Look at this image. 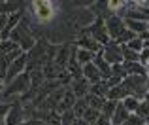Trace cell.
Here are the masks:
<instances>
[{"instance_id": "6da1fadb", "label": "cell", "mask_w": 149, "mask_h": 125, "mask_svg": "<svg viewBox=\"0 0 149 125\" xmlns=\"http://www.w3.org/2000/svg\"><path fill=\"white\" fill-rule=\"evenodd\" d=\"M100 55L104 57V61L108 62V65H123L125 59H123V46L117 44V42H109L108 46H104L100 51Z\"/></svg>"}, {"instance_id": "4fadbf2b", "label": "cell", "mask_w": 149, "mask_h": 125, "mask_svg": "<svg viewBox=\"0 0 149 125\" xmlns=\"http://www.w3.org/2000/svg\"><path fill=\"white\" fill-rule=\"evenodd\" d=\"M89 108V103H87V99H77L76 100V104H74V108H72V112L76 114V118H83V114H85V110Z\"/></svg>"}, {"instance_id": "5b68a950", "label": "cell", "mask_w": 149, "mask_h": 125, "mask_svg": "<svg viewBox=\"0 0 149 125\" xmlns=\"http://www.w3.org/2000/svg\"><path fill=\"white\" fill-rule=\"evenodd\" d=\"M76 42H77V48H81V49H87V51L95 53V55L102 51V46H100L98 42L95 40V38H91V36H79Z\"/></svg>"}, {"instance_id": "9a60e30c", "label": "cell", "mask_w": 149, "mask_h": 125, "mask_svg": "<svg viewBox=\"0 0 149 125\" xmlns=\"http://www.w3.org/2000/svg\"><path fill=\"white\" fill-rule=\"evenodd\" d=\"M100 116H102V114H100L98 110H93V108H87L81 119H85V121H87L89 125H96V123H98V119H100Z\"/></svg>"}, {"instance_id": "603a6c76", "label": "cell", "mask_w": 149, "mask_h": 125, "mask_svg": "<svg viewBox=\"0 0 149 125\" xmlns=\"http://www.w3.org/2000/svg\"><path fill=\"white\" fill-rule=\"evenodd\" d=\"M143 66H146V72H147V76H149V61H147V62H146Z\"/></svg>"}, {"instance_id": "7402d4cb", "label": "cell", "mask_w": 149, "mask_h": 125, "mask_svg": "<svg viewBox=\"0 0 149 125\" xmlns=\"http://www.w3.org/2000/svg\"><path fill=\"white\" fill-rule=\"evenodd\" d=\"M4 87H6V84H4V80H0V95H2V91H4Z\"/></svg>"}, {"instance_id": "4316f807", "label": "cell", "mask_w": 149, "mask_h": 125, "mask_svg": "<svg viewBox=\"0 0 149 125\" xmlns=\"http://www.w3.org/2000/svg\"><path fill=\"white\" fill-rule=\"evenodd\" d=\"M0 44H2V34H0Z\"/></svg>"}, {"instance_id": "44dd1931", "label": "cell", "mask_w": 149, "mask_h": 125, "mask_svg": "<svg viewBox=\"0 0 149 125\" xmlns=\"http://www.w3.org/2000/svg\"><path fill=\"white\" fill-rule=\"evenodd\" d=\"M25 125H47V121H44V119H26Z\"/></svg>"}, {"instance_id": "5bb4252c", "label": "cell", "mask_w": 149, "mask_h": 125, "mask_svg": "<svg viewBox=\"0 0 149 125\" xmlns=\"http://www.w3.org/2000/svg\"><path fill=\"white\" fill-rule=\"evenodd\" d=\"M140 103H142V100H138V99H134V97L128 95V97H127V99H125L121 104H123V106L127 108V110L130 112V114H136V112H138V108H140Z\"/></svg>"}, {"instance_id": "30bf717a", "label": "cell", "mask_w": 149, "mask_h": 125, "mask_svg": "<svg viewBox=\"0 0 149 125\" xmlns=\"http://www.w3.org/2000/svg\"><path fill=\"white\" fill-rule=\"evenodd\" d=\"M95 53H91V51H87V49H81V48H77V51H76V61L79 62L81 66H85V65H89V62H93L95 61Z\"/></svg>"}, {"instance_id": "484cf974", "label": "cell", "mask_w": 149, "mask_h": 125, "mask_svg": "<svg viewBox=\"0 0 149 125\" xmlns=\"http://www.w3.org/2000/svg\"><path fill=\"white\" fill-rule=\"evenodd\" d=\"M146 123H147V125H149V116H147V118H146Z\"/></svg>"}, {"instance_id": "d6986e66", "label": "cell", "mask_w": 149, "mask_h": 125, "mask_svg": "<svg viewBox=\"0 0 149 125\" xmlns=\"http://www.w3.org/2000/svg\"><path fill=\"white\" fill-rule=\"evenodd\" d=\"M136 114H138L140 118H143V119L149 116V104L146 103V100H142V103H140V108H138V112H136Z\"/></svg>"}, {"instance_id": "7c38bea8", "label": "cell", "mask_w": 149, "mask_h": 125, "mask_svg": "<svg viewBox=\"0 0 149 125\" xmlns=\"http://www.w3.org/2000/svg\"><path fill=\"white\" fill-rule=\"evenodd\" d=\"M87 103H89V108H93V110H102V106H104V103H106V99H102V97H96V95H93V93H89L87 97Z\"/></svg>"}, {"instance_id": "f546056e", "label": "cell", "mask_w": 149, "mask_h": 125, "mask_svg": "<svg viewBox=\"0 0 149 125\" xmlns=\"http://www.w3.org/2000/svg\"><path fill=\"white\" fill-rule=\"evenodd\" d=\"M23 125H25V123H23Z\"/></svg>"}, {"instance_id": "cb8c5ba5", "label": "cell", "mask_w": 149, "mask_h": 125, "mask_svg": "<svg viewBox=\"0 0 149 125\" xmlns=\"http://www.w3.org/2000/svg\"><path fill=\"white\" fill-rule=\"evenodd\" d=\"M143 100H146V103L149 104V91H147V95H146V99H143Z\"/></svg>"}, {"instance_id": "9c48e42d", "label": "cell", "mask_w": 149, "mask_h": 125, "mask_svg": "<svg viewBox=\"0 0 149 125\" xmlns=\"http://www.w3.org/2000/svg\"><path fill=\"white\" fill-rule=\"evenodd\" d=\"M128 116H130V112H128L127 108L119 103V106H117L115 114H113V118H111V123L113 125H125V121L128 119Z\"/></svg>"}, {"instance_id": "f1b7e54d", "label": "cell", "mask_w": 149, "mask_h": 125, "mask_svg": "<svg viewBox=\"0 0 149 125\" xmlns=\"http://www.w3.org/2000/svg\"><path fill=\"white\" fill-rule=\"evenodd\" d=\"M143 125H147V123H143Z\"/></svg>"}, {"instance_id": "ba28073f", "label": "cell", "mask_w": 149, "mask_h": 125, "mask_svg": "<svg viewBox=\"0 0 149 125\" xmlns=\"http://www.w3.org/2000/svg\"><path fill=\"white\" fill-rule=\"evenodd\" d=\"M125 70H127L128 76H147L146 72V66L142 62H123Z\"/></svg>"}, {"instance_id": "52a82bcc", "label": "cell", "mask_w": 149, "mask_h": 125, "mask_svg": "<svg viewBox=\"0 0 149 125\" xmlns=\"http://www.w3.org/2000/svg\"><path fill=\"white\" fill-rule=\"evenodd\" d=\"M127 97H128V93H127V89L123 87V84H121V85H117V87L109 89V93H108L106 99H108V100H115V103H123Z\"/></svg>"}, {"instance_id": "d4e9b609", "label": "cell", "mask_w": 149, "mask_h": 125, "mask_svg": "<svg viewBox=\"0 0 149 125\" xmlns=\"http://www.w3.org/2000/svg\"><path fill=\"white\" fill-rule=\"evenodd\" d=\"M146 85H147V91H149V76H147V84Z\"/></svg>"}, {"instance_id": "277c9868", "label": "cell", "mask_w": 149, "mask_h": 125, "mask_svg": "<svg viewBox=\"0 0 149 125\" xmlns=\"http://www.w3.org/2000/svg\"><path fill=\"white\" fill-rule=\"evenodd\" d=\"M4 123H6V125H23V123H25V114H23L21 100L11 103V108H10V112H8Z\"/></svg>"}, {"instance_id": "8fae6325", "label": "cell", "mask_w": 149, "mask_h": 125, "mask_svg": "<svg viewBox=\"0 0 149 125\" xmlns=\"http://www.w3.org/2000/svg\"><path fill=\"white\" fill-rule=\"evenodd\" d=\"M117 106H119V103H115V100H108V99H106V103H104V106H102L100 114L104 116V118L111 119V118H113V114H115V110H117Z\"/></svg>"}, {"instance_id": "3957f363", "label": "cell", "mask_w": 149, "mask_h": 125, "mask_svg": "<svg viewBox=\"0 0 149 125\" xmlns=\"http://www.w3.org/2000/svg\"><path fill=\"white\" fill-rule=\"evenodd\" d=\"M106 30H108L109 38L111 40H117L121 34L127 30V25H125V19H121L119 15H111L109 19H106Z\"/></svg>"}, {"instance_id": "2e32d148", "label": "cell", "mask_w": 149, "mask_h": 125, "mask_svg": "<svg viewBox=\"0 0 149 125\" xmlns=\"http://www.w3.org/2000/svg\"><path fill=\"white\" fill-rule=\"evenodd\" d=\"M123 59L125 62H140V53H134L127 46H123Z\"/></svg>"}, {"instance_id": "8992f818", "label": "cell", "mask_w": 149, "mask_h": 125, "mask_svg": "<svg viewBox=\"0 0 149 125\" xmlns=\"http://www.w3.org/2000/svg\"><path fill=\"white\" fill-rule=\"evenodd\" d=\"M83 78L89 81V84H98V81L102 80V76H100V70H98V66L95 65V62H89V65H85L83 66Z\"/></svg>"}, {"instance_id": "ac0fdd59", "label": "cell", "mask_w": 149, "mask_h": 125, "mask_svg": "<svg viewBox=\"0 0 149 125\" xmlns=\"http://www.w3.org/2000/svg\"><path fill=\"white\" fill-rule=\"evenodd\" d=\"M143 123H146V119L140 118L138 114H130V116H128V119L125 121V125H143Z\"/></svg>"}, {"instance_id": "7a4b0ae2", "label": "cell", "mask_w": 149, "mask_h": 125, "mask_svg": "<svg viewBox=\"0 0 149 125\" xmlns=\"http://www.w3.org/2000/svg\"><path fill=\"white\" fill-rule=\"evenodd\" d=\"M29 8H30V13H34L38 17V21H42V23H47L55 13L53 4L47 2V0H44V2H30Z\"/></svg>"}, {"instance_id": "ffe728a7", "label": "cell", "mask_w": 149, "mask_h": 125, "mask_svg": "<svg viewBox=\"0 0 149 125\" xmlns=\"http://www.w3.org/2000/svg\"><path fill=\"white\" fill-rule=\"evenodd\" d=\"M147 61H149V49H147V48H143V49H142V53H140V62H142V65H146Z\"/></svg>"}, {"instance_id": "83f0119b", "label": "cell", "mask_w": 149, "mask_h": 125, "mask_svg": "<svg viewBox=\"0 0 149 125\" xmlns=\"http://www.w3.org/2000/svg\"><path fill=\"white\" fill-rule=\"evenodd\" d=\"M147 32H149V23H147Z\"/></svg>"}, {"instance_id": "e0dca14e", "label": "cell", "mask_w": 149, "mask_h": 125, "mask_svg": "<svg viewBox=\"0 0 149 125\" xmlns=\"http://www.w3.org/2000/svg\"><path fill=\"white\" fill-rule=\"evenodd\" d=\"M127 48H128V49H132L134 53H142V49L146 48V46H143V40L138 36V38H134V40H130V42H128V44H127Z\"/></svg>"}]
</instances>
